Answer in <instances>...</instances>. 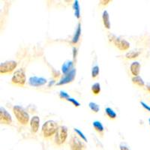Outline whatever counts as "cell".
I'll use <instances>...</instances> for the list:
<instances>
[{"label":"cell","instance_id":"cell-1","mask_svg":"<svg viewBox=\"0 0 150 150\" xmlns=\"http://www.w3.org/2000/svg\"><path fill=\"white\" fill-rule=\"evenodd\" d=\"M58 124L53 120H48L43 125L41 128V135L45 139H50L55 136L58 130Z\"/></svg>","mask_w":150,"mask_h":150},{"label":"cell","instance_id":"cell-2","mask_svg":"<svg viewBox=\"0 0 150 150\" xmlns=\"http://www.w3.org/2000/svg\"><path fill=\"white\" fill-rule=\"evenodd\" d=\"M13 112L18 122L22 125H26L29 123V116L22 107L15 105L13 107Z\"/></svg>","mask_w":150,"mask_h":150},{"label":"cell","instance_id":"cell-3","mask_svg":"<svg viewBox=\"0 0 150 150\" xmlns=\"http://www.w3.org/2000/svg\"><path fill=\"white\" fill-rule=\"evenodd\" d=\"M108 38H109L110 42L113 44L115 47L121 51H125V50H128L129 49L130 44L126 40L122 39L120 38L116 37V35L112 34H110L108 36Z\"/></svg>","mask_w":150,"mask_h":150},{"label":"cell","instance_id":"cell-4","mask_svg":"<svg viewBox=\"0 0 150 150\" xmlns=\"http://www.w3.org/2000/svg\"><path fill=\"white\" fill-rule=\"evenodd\" d=\"M26 81V74H25V71L23 68H20L19 70L16 71L11 78V83L17 86H24Z\"/></svg>","mask_w":150,"mask_h":150},{"label":"cell","instance_id":"cell-5","mask_svg":"<svg viewBox=\"0 0 150 150\" xmlns=\"http://www.w3.org/2000/svg\"><path fill=\"white\" fill-rule=\"evenodd\" d=\"M68 137V128L64 125L59 126L58 130L54 136V143L56 145L61 146L65 143Z\"/></svg>","mask_w":150,"mask_h":150},{"label":"cell","instance_id":"cell-6","mask_svg":"<svg viewBox=\"0 0 150 150\" xmlns=\"http://www.w3.org/2000/svg\"><path fill=\"white\" fill-rule=\"evenodd\" d=\"M17 66V62L14 60L6 61L0 65V74L2 75L10 74L14 71Z\"/></svg>","mask_w":150,"mask_h":150},{"label":"cell","instance_id":"cell-7","mask_svg":"<svg viewBox=\"0 0 150 150\" xmlns=\"http://www.w3.org/2000/svg\"><path fill=\"white\" fill-rule=\"evenodd\" d=\"M69 146L71 150H84L86 145L83 143L82 139H80L77 135H72L69 141Z\"/></svg>","mask_w":150,"mask_h":150},{"label":"cell","instance_id":"cell-8","mask_svg":"<svg viewBox=\"0 0 150 150\" xmlns=\"http://www.w3.org/2000/svg\"><path fill=\"white\" fill-rule=\"evenodd\" d=\"M0 122L3 125H11L12 122L11 116L3 108H0Z\"/></svg>","mask_w":150,"mask_h":150},{"label":"cell","instance_id":"cell-9","mask_svg":"<svg viewBox=\"0 0 150 150\" xmlns=\"http://www.w3.org/2000/svg\"><path fill=\"white\" fill-rule=\"evenodd\" d=\"M75 75H76V69L74 68L73 70L68 73V74L65 75V77L63 78L60 80L59 82H58L56 83L57 86H62V85H65V84L69 83H71L75 78Z\"/></svg>","mask_w":150,"mask_h":150},{"label":"cell","instance_id":"cell-10","mask_svg":"<svg viewBox=\"0 0 150 150\" xmlns=\"http://www.w3.org/2000/svg\"><path fill=\"white\" fill-rule=\"evenodd\" d=\"M47 83V80L43 77H32L29 79V83L32 86H41Z\"/></svg>","mask_w":150,"mask_h":150},{"label":"cell","instance_id":"cell-11","mask_svg":"<svg viewBox=\"0 0 150 150\" xmlns=\"http://www.w3.org/2000/svg\"><path fill=\"white\" fill-rule=\"evenodd\" d=\"M40 126V118L38 116H33L30 120V127L32 133H37Z\"/></svg>","mask_w":150,"mask_h":150},{"label":"cell","instance_id":"cell-12","mask_svg":"<svg viewBox=\"0 0 150 150\" xmlns=\"http://www.w3.org/2000/svg\"><path fill=\"white\" fill-rule=\"evenodd\" d=\"M140 68H141V65L139 62H132L130 65V71H131V74L133 75L134 77L139 76L140 72Z\"/></svg>","mask_w":150,"mask_h":150},{"label":"cell","instance_id":"cell-13","mask_svg":"<svg viewBox=\"0 0 150 150\" xmlns=\"http://www.w3.org/2000/svg\"><path fill=\"white\" fill-rule=\"evenodd\" d=\"M92 125H93L94 129L97 131L98 133L99 134V135L101 137H103L104 134V128L103 126L102 123L99 121H94L92 122Z\"/></svg>","mask_w":150,"mask_h":150},{"label":"cell","instance_id":"cell-14","mask_svg":"<svg viewBox=\"0 0 150 150\" xmlns=\"http://www.w3.org/2000/svg\"><path fill=\"white\" fill-rule=\"evenodd\" d=\"M73 65L74 63L72 61H68L65 63L63 64L62 67V71L65 75L68 74V73H70L72 70H73Z\"/></svg>","mask_w":150,"mask_h":150},{"label":"cell","instance_id":"cell-15","mask_svg":"<svg viewBox=\"0 0 150 150\" xmlns=\"http://www.w3.org/2000/svg\"><path fill=\"white\" fill-rule=\"evenodd\" d=\"M102 21L104 23V27L107 29H110V16L108 14V11L105 10L103 11L102 14Z\"/></svg>","mask_w":150,"mask_h":150},{"label":"cell","instance_id":"cell-16","mask_svg":"<svg viewBox=\"0 0 150 150\" xmlns=\"http://www.w3.org/2000/svg\"><path fill=\"white\" fill-rule=\"evenodd\" d=\"M80 35H81V25L79 23L78 26H77V29H76V32H75V34L73 37V39H72V44L74 45H76L77 44V42L80 40Z\"/></svg>","mask_w":150,"mask_h":150},{"label":"cell","instance_id":"cell-17","mask_svg":"<svg viewBox=\"0 0 150 150\" xmlns=\"http://www.w3.org/2000/svg\"><path fill=\"white\" fill-rule=\"evenodd\" d=\"M105 113L107 115L108 118H109L110 120H116V118L117 117V115H116V112L112 109H111L110 108H107L105 109Z\"/></svg>","mask_w":150,"mask_h":150},{"label":"cell","instance_id":"cell-18","mask_svg":"<svg viewBox=\"0 0 150 150\" xmlns=\"http://www.w3.org/2000/svg\"><path fill=\"white\" fill-rule=\"evenodd\" d=\"M131 81L135 85L138 86L140 87H143L145 86V83L143 81V79L140 77V76H137V77H133L131 79Z\"/></svg>","mask_w":150,"mask_h":150},{"label":"cell","instance_id":"cell-19","mask_svg":"<svg viewBox=\"0 0 150 150\" xmlns=\"http://www.w3.org/2000/svg\"><path fill=\"white\" fill-rule=\"evenodd\" d=\"M140 52H137V51H131V52H128L125 54V59H136L139 56H140Z\"/></svg>","mask_w":150,"mask_h":150},{"label":"cell","instance_id":"cell-20","mask_svg":"<svg viewBox=\"0 0 150 150\" xmlns=\"http://www.w3.org/2000/svg\"><path fill=\"white\" fill-rule=\"evenodd\" d=\"M74 15L77 19H80V9L79 2L77 0L74 2Z\"/></svg>","mask_w":150,"mask_h":150},{"label":"cell","instance_id":"cell-21","mask_svg":"<svg viewBox=\"0 0 150 150\" xmlns=\"http://www.w3.org/2000/svg\"><path fill=\"white\" fill-rule=\"evenodd\" d=\"M92 92L95 96H98L101 92V85L99 83H94L92 86Z\"/></svg>","mask_w":150,"mask_h":150},{"label":"cell","instance_id":"cell-22","mask_svg":"<svg viewBox=\"0 0 150 150\" xmlns=\"http://www.w3.org/2000/svg\"><path fill=\"white\" fill-rule=\"evenodd\" d=\"M89 108H90L91 110L92 111V112H98L99 111V110H100V107H99V105L98 104H96V103L95 102H90L89 104Z\"/></svg>","mask_w":150,"mask_h":150},{"label":"cell","instance_id":"cell-23","mask_svg":"<svg viewBox=\"0 0 150 150\" xmlns=\"http://www.w3.org/2000/svg\"><path fill=\"white\" fill-rule=\"evenodd\" d=\"M99 75V67L98 65H95L92 69V77L93 79L98 78Z\"/></svg>","mask_w":150,"mask_h":150},{"label":"cell","instance_id":"cell-24","mask_svg":"<svg viewBox=\"0 0 150 150\" xmlns=\"http://www.w3.org/2000/svg\"><path fill=\"white\" fill-rule=\"evenodd\" d=\"M74 130L75 132L77 133V134L80 137V139H82L84 142H87L86 137V136L83 134V132H81V131H80L79 129H77V128H74Z\"/></svg>","mask_w":150,"mask_h":150},{"label":"cell","instance_id":"cell-25","mask_svg":"<svg viewBox=\"0 0 150 150\" xmlns=\"http://www.w3.org/2000/svg\"><path fill=\"white\" fill-rule=\"evenodd\" d=\"M59 98L61 99H65V100H68L70 96L68 93H66L65 92H63V91H60L59 92Z\"/></svg>","mask_w":150,"mask_h":150},{"label":"cell","instance_id":"cell-26","mask_svg":"<svg viewBox=\"0 0 150 150\" xmlns=\"http://www.w3.org/2000/svg\"><path fill=\"white\" fill-rule=\"evenodd\" d=\"M67 101H69V102H71V103H72V104H73L75 106V107H77V108H78V107H80V103H79L78 101H76L75 99L71 98H68V100H67Z\"/></svg>","mask_w":150,"mask_h":150},{"label":"cell","instance_id":"cell-27","mask_svg":"<svg viewBox=\"0 0 150 150\" xmlns=\"http://www.w3.org/2000/svg\"><path fill=\"white\" fill-rule=\"evenodd\" d=\"M110 2H112V1H110V0H102V1L99 2V4H100V5L105 6V5H108V4L110 3Z\"/></svg>","mask_w":150,"mask_h":150},{"label":"cell","instance_id":"cell-28","mask_svg":"<svg viewBox=\"0 0 150 150\" xmlns=\"http://www.w3.org/2000/svg\"><path fill=\"white\" fill-rule=\"evenodd\" d=\"M140 104H141L142 107H143V108H144V109H146L147 111H149V112H150V107L149 105H147V104H146L145 102H143V101H141V102H140Z\"/></svg>","mask_w":150,"mask_h":150},{"label":"cell","instance_id":"cell-29","mask_svg":"<svg viewBox=\"0 0 150 150\" xmlns=\"http://www.w3.org/2000/svg\"><path fill=\"white\" fill-rule=\"evenodd\" d=\"M120 150H130V149L129 148H128V146L121 144V145H120Z\"/></svg>","mask_w":150,"mask_h":150},{"label":"cell","instance_id":"cell-30","mask_svg":"<svg viewBox=\"0 0 150 150\" xmlns=\"http://www.w3.org/2000/svg\"><path fill=\"white\" fill-rule=\"evenodd\" d=\"M146 89L149 92H150V83L148 84V85L146 86Z\"/></svg>","mask_w":150,"mask_h":150},{"label":"cell","instance_id":"cell-31","mask_svg":"<svg viewBox=\"0 0 150 150\" xmlns=\"http://www.w3.org/2000/svg\"><path fill=\"white\" fill-rule=\"evenodd\" d=\"M149 125H150V118L149 119Z\"/></svg>","mask_w":150,"mask_h":150}]
</instances>
